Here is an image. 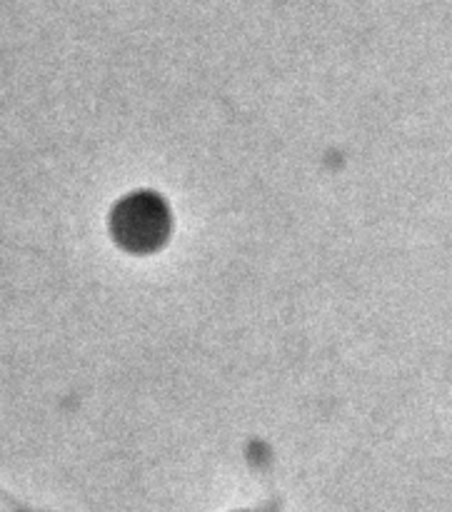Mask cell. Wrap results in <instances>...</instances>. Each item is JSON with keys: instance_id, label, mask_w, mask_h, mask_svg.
Wrapping results in <instances>:
<instances>
[{"instance_id": "1", "label": "cell", "mask_w": 452, "mask_h": 512, "mask_svg": "<svg viewBox=\"0 0 452 512\" xmlns=\"http://www.w3.org/2000/svg\"><path fill=\"white\" fill-rule=\"evenodd\" d=\"M170 218L163 200L153 193L125 198L113 213V235L125 250L150 253L168 238Z\"/></svg>"}]
</instances>
